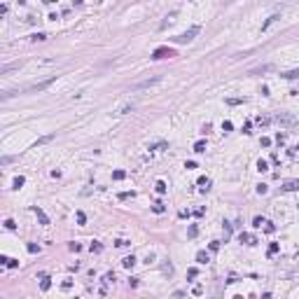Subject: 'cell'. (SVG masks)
Listing matches in <instances>:
<instances>
[{
	"instance_id": "1",
	"label": "cell",
	"mask_w": 299,
	"mask_h": 299,
	"mask_svg": "<svg viewBox=\"0 0 299 299\" xmlns=\"http://www.w3.org/2000/svg\"><path fill=\"white\" fill-rule=\"evenodd\" d=\"M196 35H199V26H192L189 31H185V33H180V35H175L173 42H178V45H187V42H192Z\"/></svg>"
},
{
	"instance_id": "2",
	"label": "cell",
	"mask_w": 299,
	"mask_h": 299,
	"mask_svg": "<svg viewBox=\"0 0 299 299\" xmlns=\"http://www.w3.org/2000/svg\"><path fill=\"white\" fill-rule=\"evenodd\" d=\"M54 82H56V77H47V79H42V82H35V84H28V87H23L21 91H26V94H28V91H45L49 84H54Z\"/></svg>"
},
{
	"instance_id": "3",
	"label": "cell",
	"mask_w": 299,
	"mask_h": 299,
	"mask_svg": "<svg viewBox=\"0 0 299 299\" xmlns=\"http://www.w3.org/2000/svg\"><path fill=\"white\" fill-rule=\"evenodd\" d=\"M273 119L278 122L280 126H297L299 122H297V117H292V115H288V112H278V115L273 117Z\"/></svg>"
},
{
	"instance_id": "4",
	"label": "cell",
	"mask_w": 299,
	"mask_h": 299,
	"mask_svg": "<svg viewBox=\"0 0 299 299\" xmlns=\"http://www.w3.org/2000/svg\"><path fill=\"white\" fill-rule=\"evenodd\" d=\"M157 82H161V77H150V79H143V82H138V84H133L131 87V91H140V89H150L152 84H157Z\"/></svg>"
},
{
	"instance_id": "5",
	"label": "cell",
	"mask_w": 299,
	"mask_h": 299,
	"mask_svg": "<svg viewBox=\"0 0 299 299\" xmlns=\"http://www.w3.org/2000/svg\"><path fill=\"white\" fill-rule=\"evenodd\" d=\"M171 56H175V52L171 47H157L152 54V58H171Z\"/></svg>"
},
{
	"instance_id": "6",
	"label": "cell",
	"mask_w": 299,
	"mask_h": 299,
	"mask_svg": "<svg viewBox=\"0 0 299 299\" xmlns=\"http://www.w3.org/2000/svg\"><path fill=\"white\" fill-rule=\"evenodd\" d=\"M283 192H294V189H299V180H288V182H283Z\"/></svg>"
},
{
	"instance_id": "7",
	"label": "cell",
	"mask_w": 299,
	"mask_h": 299,
	"mask_svg": "<svg viewBox=\"0 0 299 299\" xmlns=\"http://www.w3.org/2000/svg\"><path fill=\"white\" fill-rule=\"evenodd\" d=\"M196 262H199V264H208L210 262V255L206 250H199V252H196Z\"/></svg>"
},
{
	"instance_id": "8",
	"label": "cell",
	"mask_w": 299,
	"mask_h": 299,
	"mask_svg": "<svg viewBox=\"0 0 299 299\" xmlns=\"http://www.w3.org/2000/svg\"><path fill=\"white\" fill-rule=\"evenodd\" d=\"M33 210H35V215H37V220H40V222H42V224H49V217H47V215H45V210H42V208H37V206H35V208H33Z\"/></svg>"
},
{
	"instance_id": "9",
	"label": "cell",
	"mask_w": 299,
	"mask_h": 299,
	"mask_svg": "<svg viewBox=\"0 0 299 299\" xmlns=\"http://www.w3.org/2000/svg\"><path fill=\"white\" fill-rule=\"evenodd\" d=\"M122 264H124V269H133V267H136V257L129 255V257H124V262H122Z\"/></svg>"
},
{
	"instance_id": "10",
	"label": "cell",
	"mask_w": 299,
	"mask_h": 299,
	"mask_svg": "<svg viewBox=\"0 0 299 299\" xmlns=\"http://www.w3.org/2000/svg\"><path fill=\"white\" fill-rule=\"evenodd\" d=\"M196 185H199L201 189H208V187H210V178H206V175H201V178L196 180Z\"/></svg>"
},
{
	"instance_id": "11",
	"label": "cell",
	"mask_w": 299,
	"mask_h": 299,
	"mask_svg": "<svg viewBox=\"0 0 299 299\" xmlns=\"http://www.w3.org/2000/svg\"><path fill=\"white\" fill-rule=\"evenodd\" d=\"M278 19H280V16H278V14H271V16H269V19H267V21H264V23H262V31H267V28H269V26H271L273 21H278Z\"/></svg>"
},
{
	"instance_id": "12",
	"label": "cell",
	"mask_w": 299,
	"mask_h": 299,
	"mask_svg": "<svg viewBox=\"0 0 299 299\" xmlns=\"http://www.w3.org/2000/svg\"><path fill=\"white\" fill-rule=\"evenodd\" d=\"M194 152H196V154L206 152V140H196V143H194Z\"/></svg>"
},
{
	"instance_id": "13",
	"label": "cell",
	"mask_w": 299,
	"mask_h": 299,
	"mask_svg": "<svg viewBox=\"0 0 299 299\" xmlns=\"http://www.w3.org/2000/svg\"><path fill=\"white\" fill-rule=\"evenodd\" d=\"M133 108H136V105H133V103H126V105H122L119 110H117V115H126V112H131Z\"/></svg>"
},
{
	"instance_id": "14",
	"label": "cell",
	"mask_w": 299,
	"mask_h": 299,
	"mask_svg": "<svg viewBox=\"0 0 299 299\" xmlns=\"http://www.w3.org/2000/svg\"><path fill=\"white\" fill-rule=\"evenodd\" d=\"M23 182H26V178H23V175H19V178H14V182H12V187H14V189H19V187H21Z\"/></svg>"
},
{
	"instance_id": "15",
	"label": "cell",
	"mask_w": 299,
	"mask_h": 299,
	"mask_svg": "<svg viewBox=\"0 0 299 299\" xmlns=\"http://www.w3.org/2000/svg\"><path fill=\"white\" fill-rule=\"evenodd\" d=\"M283 77H285V79H294V77H299V68H297V70H288Z\"/></svg>"
},
{
	"instance_id": "16",
	"label": "cell",
	"mask_w": 299,
	"mask_h": 299,
	"mask_svg": "<svg viewBox=\"0 0 299 299\" xmlns=\"http://www.w3.org/2000/svg\"><path fill=\"white\" fill-rule=\"evenodd\" d=\"M196 234H199V227H196V224H192V227L187 229V236H189V238H194Z\"/></svg>"
},
{
	"instance_id": "17",
	"label": "cell",
	"mask_w": 299,
	"mask_h": 299,
	"mask_svg": "<svg viewBox=\"0 0 299 299\" xmlns=\"http://www.w3.org/2000/svg\"><path fill=\"white\" fill-rule=\"evenodd\" d=\"M262 224H267V222H264V217H255V220H252V227H255V229H259V227H262Z\"/></svg>"
},
{
	"instance_id": "18",
	"label": "cell",
	"mask_w": 299,
	"mask_h": 299,
	"mask_svg": "<svg viewBox=\"0 0 299 299\" xmlns=\"http://www.w3.org/2000/svg\"><path fill=\"white\" fill-rule=\"evenodd\" d=\"M89 250H91V252H100V250H103V246H100L98 241H94V243L89 246Z\"/></svg>"
},
{
	"instance_id": "19",
	"label": "cell",
	"mask_w": 299,
	"mask_h": 299,
	"mask_svg": "<svg viewBox=\"0 0 299 299\" xmlns=\"http://www.w3.org/2000/svg\"><path fill=\"white\" fill-rule=\"evenodd\" d=\"M49 285H52V283H49V278H47V276H42V283H40V288L45 290V292H47V290H49Z\"/></svg>"
},
{
	"instance_id": "20",
	"label": "cell",
	"mask_w": 299,
	"mask_h": 299,
	"mask_svg": "<svg viewBox=\"0 0 299 299\" xmlns=\"http://www.w3.org/2000/svg\"><path fill=\"white\" fill-rule=\"evenodd\" d=\"M52 138H54V136H42V138H37L35 147H37V145H45V143H49V140H52Z\"/></svg>"
},
{
	"instance_id": "21",
	"label": "cell",
	"mask_w": 299,
	"mask_h": 299,
	"mask_svg": "<svg viewBox=\"0 0 299 299\" xmlns=\"http://www.w3.org/2000/svg\"><path fill=\"white\" fill-rule=\"evenodd\" d=\"M112 178H115V180H124V178H126V171H115V173H112Z\"/></svg>"
},
{
	"instance_id": "22",
	"label": "cell",
	"mask_w": 299,
	"mask_h": 299,
	"mask_svg": "<svg viewBox=\"0 0 299 299\" xmlns=\"http://www.w3.org/2000/svg\"><path fill=\"white\" fill-rule=\"evenodd\" d=\"M157 192H159V194L166 192V182H164V180H159V182H157Z\"/></svg>"
},
{
	"instance_id": "23",
	"label": "cell",
	"mask_w": 299,
	"mask_h": 299,
	"mask_svg": "<svg viewBox=\"0 0 299 299\" xmlns=\"http://www.w3.org/2000/svg\"><path fill=\"white\" fill-rule=\"evenodd\" d=\"M77 222H79V224H84V222H87V215H84L82 210H77Z\"/></svg>"
},
{
	"instance_id": "24",
	"label": "cell",
	"mask_w": 299,
	"mask_h": 299,
	"mask_svg": "<svg viewBox=\"0 0 299 299\" xmlns=\"http://www.w3.org/2000/svg\"><path fill=\"white\" fill-rule=\"evenodd\" d=\"M257 168H259V171H267V168H269V164L264 161V159H259V161H257Z\"/></svg>"
},
{
	"instance_id": "25",
	"label": "cell",
	"mask_w": 299,
	"mask_h": 299,
	"mask_svg": "<svg viewBox=\"0 0 299 299\" xmlns=\"http://www.w3.org/2000/svg\"><path fill=\"white\" fill-rule=\"evenodd\" d=\"M276 252H278V243H271L269 246V255H276Z\"/></svg>"
},
{
	"instance_id": "26",
	"label": "cell",
	"mask_w": 299,
	"mask_h": 299,
	"mask_svg": "<svg viewBox=\"0 0 299 299\" xmlns=\"http://www.w3.org/2000/svg\"><path fill=\"white\" fill-rule=\"evenodd\" d=\"M28 252H33V255H35V252H40V248H37L35 243H28Z\"/></svg>"
},
{
	"instance_id": "27",
	"label": "cell",
	"mask_w": 299,
	"mask_h": 299,
	"mask_svg": "<svg viewBox=\"0 0 299 299\" xmlns=\"http://www.w3.org/2000/svg\"><path fill=\"white\" fill-rule=\"evenodd\" d=\"M115 246H117V248H124V246H129V241H124V238H117Z\"/></svg>"
},
{
	"instance_id": "28",
	"label": "cell",
	"mask_w": 299,
	"mask_h": 299,
	"mask_svg": "<svg viewBox=\"0 0 299 299\" xmlns=\"http://www.w3.org/2000/svg\"><path fill=\"white\" fill-rule=\"evenodd\" d=\"M105 283H115V273H105Z\"/></svg>"
},
{
	"instance_id": "29",
	"label": "cell",
	"mask_w": 299,
	"mask_h": 299,
	"mask_svg": "<svg viewBox=\"0 0 299 299\" xmlns=\"http://www.w3.org/2000/svg\"><path fill=\"white\" fill-rule=\"evenodd\" d=\"M227 103L229 105H238V103H243V98H227Z\"/></svg>"
},
{
	"instance_id": "30",
	"label": "cell",
	"mask_w": 299,
	"mask_h": 299,
	"mask_svg": "<svg viewBox=\"0 0 299 299\" xmlns=\"http://www.w3.org/2000/svg\"><path fill=\"white\" fill-rule=\"evenodd\" d=\"M152 210H154V213H164V203H154Z\"/></svg>"
},
{
	"instance_id": "31",
	"label": "cell",
	"mask_w": 299,
	"mask_h": 299,
	"mask_svg": "<svg viewBox=\"0 0 299 299\" xmlns=\"http://www.w3.org/2000/svg\"><path fill=\"white\" fill-rule=\"evenodd\" d=\"M166 147V143H157V145H150V150H164Z\"/></svg>"
},
{
	"instance_id": "32",
	"label": "cell",
	"mask_w": 299,
	"mask_h": 299,
	"mask_svg": "<svg viewBox=\"0 0 299 299\" xmlns=\"http://www.w3.org/2000/svg\"><path fill=\"white\" fill-rule=\"evenodd\" d=\"M192 292H194V294H203V288H201V285H194V288H192Z\"/></svg>"
},
{
	"instance_id": "33",
	"label": "cell",
	"mask_w": 299,
	"mask_h": 299,
	"mask_svg": "<svg viewBox=\"0 0 299 299\" xmlns=\"http://www.w3.org/2000/svg\"><path fill=\"white\" fill-rule=\"evenodd\" d=\"M222 131H224V133L231 131V122H224V124H222Z\"/></svg>"
},
{
	"instance_id": "34",
	"label": "cell",
	"mask_w": 299,
	"mask_h": 299,
	"mask_svg": "<svg viewBox=\"0 0 299 299\" xmlns=\"http://www.w3.org/2000/svg\"><path fill=\"white\" fill-rule=\"evenodd\" d=\"M33 40H47V35L45 33H37V35H33Z\"/></svg>"
},
{
	"instance_id": "35",
	"label": "cell",
	"mask_w": 299,
	"mask_h": 299,
	"mask_svg": "<svg viewBox=\"0 0 299 299\" xmlns=\"http://www.w3.org/2000/svg\"><path fill=\"white\" fill-rule=\"evenodd\" d=\"M257 192L259 194H267V185H257Z\"/></svg>"
},
{
	"instance_id": "36",
	"label": "cell",
	"mask_w": 299,
	"mask_h": 299,
	"mask_svg": "<svg viewBox=\"0 0 299 299\" xmlns=\"http://www.w3.org/2000/svg\"><path fill=\"white\" fill-rule=\"evenodd\" d=\"M196 273H199V271H196V269H194V267H192V269H189V271H187V276H189V278H194Z\"/></svg>"
},
{
	"instance_id": "37",
	"label": "cell",
	"mask_w": 299,
	"mask_h": 299,
	"mask_svg": "<svg viewBox=\"0 0 299 299\" xmlns=\"http://www.w3.org/2000/svg\"><path fill=\"white\" fill-rule=\"evenodd\" d=\"M129 196H133V192H122L119 199H129Z\"/></svg>"
},
{
	"instance_id": "38",
	"label": "cell",
	"mask_w": 299,
	"mask_h": 299,
	"mask_svg": "<svg viewBox=\"0 0 299 299\" xmlns=\"http://www.w3.org/2000/svg\"><path fill=\"white\" fill-rule=\"evenodd\" d=\"M16 264H19V259H10V262H7V267H10V269H14Z\"/></svg>"
},
{
	"instance_id": "39",
	"label": "cell",
	"mask_w": 299,
	"mask_h": 299,
	"mask_svg": "<svg viewBox=\"0 0 299 299\" xmlns=\"http://www.w3.org/2000/svg\"><path fill=\"white\" fill-rule=\"evenodd\" d=\"M5 227H7V229H14L16 224H14V222H12V220H5Z\"/></svg>"
},
{
	"instance_id": "40",
	"label": "cell",
	"mask_w": 299,
	"mask_h": 299,
	"mask_svg": "<svg viewBox=\"0 0 299 299\" xmlns=\"http://www.w3.org/2000/svg\"><path fill=\"white\" fill-rule=\"evenodd\" d=\"M297 150H299V143H297Z\"/></svg>"
}]
</instances>
